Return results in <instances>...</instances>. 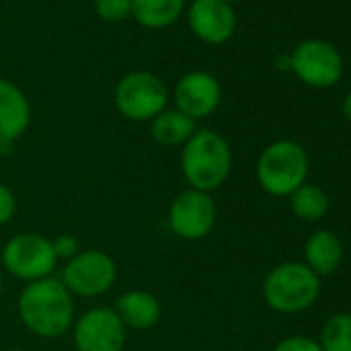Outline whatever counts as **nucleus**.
<instances>
[{"mask_svg":"<svg viewBox=\"0 0 351 351\" xmlns=\"http://www.w3.org/2000/svg\"><path fill=\"white\" fill-rule=\"evenodd\" d=\"M19 316L23 324L40 337H62L73 324V295L58 279L46 277L32 281L19 298Z\"/></svg>","mask_w":351,"mask_h":351,"instance_id":"1","label":"nucleus"},{"mask_svg":"<svg viewBox=\"0 0 351 351\" xmlns=\"http://www.w3.org/2000/svg\"><path fill=\"white\" fill-rule=\"evenodd\" d=\"M232 171L230 143L211 128L197 130L182 151V173L191 189L211 193L219 189Z\"/></svg>","mask_w":351,"mask_h":351,"instance_id":"2","label":"nucleus"},{"mask_svg":"<svg viewBox=\"0 0 351 351\" xmlns=\"http://www.w3.org/2000/svg\"><path fill=\"white\" fill-rule=\"evenodd\" d=\"M310 159L306 149L289 138L271 143L256 161V180L273 197H291L308 180Z\"/></svg>","mask_w":351,"mask_h":351,"instance_id":"3","label":"nucleus"},{"mask_svg":"<svg viewBox=\"0 0 351 351\" xmlns=\"http://www.w3.org/2000/svg\"><path fill=\"white\" fill-rule=\"evenodd\" d=\"M320 293V277L304 263H281L265 277L263 295L271 310L298 314L308 310Z\"/></svg>","mask_w":351,"mask_h":351,"instance_id":"4","label":"nucleus"},{"mask_svg":"<svg viewBox=\"0 0 351 351\" xmlns=\"http://www.w3.org/2000/svg\"><path fill=\"white\" fill-rule=\"evenodd\" d=\"M114 104L128 120H153L167 106V87L155 73L132 71L118 81Z\"/></svg>","mask_w":351,"mask_h":351,"instance_id":"5","label":"nucleus"},{"mask_svg":"<svg viewBox=\"0 0 351 351\" xmlns=\"http://www.w3.org/2000/svg\"><path fill=\"white\" fill-rule=\"evenodd\" d=\"M291 73L304 85L312 89L335 87L345 71L341 52L326 40L310 38L300 42L293 52H289Z\"/></svg>","mask_w":351,"mask_h":351,"instance_id":"6","label":"nucleus"},{"mask_svg":"<svg viewBox=\"0 0 351 351\" xmlns=\"http://www.w3.org/2000/svg\"><path fill=\"white\" fill-rule=\"evenodd\" d=\"M56 252L52 240L44 238L42 234H19L11 238L3 250V265L5 269L23 281H40L52 275L56 269Z\"/></svg>","mask_w":351,"mask_h":351,"instance_id":"7","label":"nucleus"},{"mask_svg":"<svg viewBox=\"0 0 351 351\" xmlns=\"http://www.w3.org/2000/svg\"><path fill=\"white\" fill-rule=\"evenodd\" d=\"M118 275V267L104 250H79L62 269V285L73 295L95 298L106 293Z\"/></svg>","mask_w":351,"mask_h":351,"instance_id":"8","label":"nucleus"},{"mask_svg":"<svg viewBox=\"0 0 351 351\" xmlns=\"http://www.w3.org/2000/svg\"><path fill=\"white\" fill-rule=\"evenodd\" d=\"M217 221V207L209 193L184 191L169 207V228L184 240H203L211 234Z\"/></svg>","mask_w":351,"mask_h":351,"instance_id":"9","label":"nucleus"},{"mask_svg":"<svg viewBox=\"0 0 351 351\" xmlns=\"http://www.w3.org/2000/svg\"><path fill=\"white\" fill-rule=\"evenodd\" d=\"M126 326L112 308H91L75 324L77 351H122Z\"/></svg>","mask_w":351,"mask_h":351,"instance_id":"10","label":"nucleus"},{"mask_svg":"<svg viewBox=\"0 0 351 351\" xmlns=\"http://www.w3.org/2000/svg\"><path fill=\"white\" fill-rule=\"evenodd\" d=\"M221 101V85L207 71H191L182 75L173 87V104L176 110L184 116L203 120L211 116Z\"/></svg>","mask_w":351,"mask_h":351,"instance_id":"11","label":"nucleus"},{"mask_svg":"<svg viewBox=\"0 0 351 351\" xmlns=\"http://www.w3.org/2000/svg\"><path fill=\"white\" fill-rule=\"evenodd\" d=\"M186 19L191 32L209 46H221L232 40L238 25L234 5L226 0H193Z\"/></svg>","mask_w":351,"mask_h":351,"instance_id":"12","label":"nucleus"},{"mask_svg":"<svg viewBox=\"0 0 351 351\" xmlns=\"http://www.w3.org/2000/svg\"><path fill=\"white\" fill-rule=\"evenodd\" d=\"M32 124V106L27 95L13 81L0 79V149L7 153Z\"/></svg>","mask_w":351,"mask_h":351,"instance_id":"13","label":"nucleus"},{"mask_svg":"<svg viewBox=\"0 0 351 351\" xmlns=\"http://www.w3.org/2000/svg\"><path fill=\"white\" fill-rule=\"evenodd\" d=\"M343 261V242L330 230L314 232L304 244V265L318 277L332 275Z\"/></svg>","mask_w":351,"mask_h":351,"instance_id":"14","label":"nucleus"},{"mask_svg":"<svg viewBox=\"0 0 351 351\" xmlns=\"http://www.w3.org/2000/svg\"><path fill=\"white\" fill-rule=\"evenodd\" d=\"M114 312L118 314V318L122 320L124 326L145 330V328H151L159 322L161 304L153 293L132 289V291H126L118 298Z\"/></svg>","mask_w":351,"mask_h":351,"instance_id":"15","label":"nucleus"},{"mask_svg":"<svg viewBox=\"0 0 351 351\" xmlns=\"http://www.w3.org/2000/svg\"><path fill=\"white\" fill-rule=\"evenodd\" d=\"M186 11V0H132V19L145 29L171 27Z\"/></svg>","mask_w":351,"mask_h":351,"instance_id":"16","label":"nucleus"},{"mask_svg":"<svg viewBox=\"0 0 351 351\" xmlns=\"http://www.w3.org/2000/svg\"><path fill=\"white\" fill-rule=\"evenodd\" d=\"M197 122L184 116L178 110H163L151 120V136L163 147L186 145L189 138L197 132Z\"/></svg>","mask_w":351,"mask_h":351,"instance_id":"17","label":"nucleus"},{"mask_svg":"<svg viewBox=\"0 0 351 351\" xmlns=\"http://www.w3.org/2000/svg\"><path fill=\"white\" fill-rule=\"evenodd\" d=\"M289 199L293 215L302 221H318L328 211V195L316 184H302Z\"/></svg>","mask_w":351,"mask_h":351,"instance_id":"18","label":"nucleus"},{"mask_svg":"<svg viewBox=\"0 0 351 351\" xmlns=\"http://www.w3.org/2000/svg\"><path fill=\"white\" fill-rule=\"evenodd\" d=\"M318 345L322 351H351V314H332L320 328Z\"/></svg>","mask_w":351,"mask_h":351,"instance_id":"19","label":"nucleus"},{"mask_svg":"<svg viewBox=\"0 0 351 351\" xmlns=\"http://www.w3.org/2000/svg\"><path fill=\"white\" fill-rule=\"evenodd\" d=\"M95 13L108 23H120L132 17V0H95Z\"/></svg>","mask_w":351,"mask_h":351,"instance_id":"20","label":"nucleus"},{"mask_svg":"<svg viewBox=\"0 0 351 351\" xmlns=\"http://www.w3.org/2000/svg\"><path fill=\"white\" fill-rule=\"evenodd\" d=\"M273 351H322L316 339L304 337V335H291L281 339Z\"/></svg>","mask_w":351,"mask_h":351,"instance_id":"21","label":"nucleus"},{"mask_svg":"<svg viewBox=\"0 0 351 351\" xmlns=\"http://www.w3.org/2000/svg\"><path fill=\"white\" fill-rule=\"evenodd\" d=\"M52 246H54V252H56V258H64V261H71L75 254H79V242L75 236L71 234H64V236H58L56 240H52Z\"/></svg>","mask_w":351,"mask_h":351,"instance_id":"22","label":"nucleus"},{"mask_svg":"<svg viewBox=\"0 0 351 351\" xmlns=\"http://www.w3.org/2000/svg\"><path fill=\"white\" fill-rule=\"evenodd\" d=\"M15 209H17V201L13 191L5 184H0V226H5L13 219Z\"/></svg>","mask_w":351,"mask_h":351,"instance_id":"23","label":"nucleus"},{"mask_svg":"<svg viewBox=\"0 0 351 351\" xmlns=\"http://www.w3.org/2000/svg\"><path fill=\"white\" fill-rule=\"evenodd\" d=\"M341 110H343V116H345V120L351 124V91L345 95V99H343V106H341Z\"/></svg>","mask_w":351,"mask_h":351,"instance_id":"24","label":"nucleus"},{"mask_svg":"<svg viewBox=\"0 0 351 351\" xmlns=\"http://www.w3.org/2000/svg\"><path fill=\"white\" fill-rule=\"evenodd\" d=\"M275 66H277L279 71H289V69H291L289 54H281V56H277V60H275Z\"/></svg>","mask_w":351,"mask_h":351,"instance_id":"25","label":"nucleus"},{"mask_svg":"<svg viewBox=\"0 0 351 351\" xmlns=\"http://www.w3.org/2000/svg\"><path fill=\"white\" fill-rule=\"evenodd\" d=\"M226 3H230V5H236V3H242V0H226Z\"/></svg>","mask_w":351,"mask_h":351,"instance_id":"26","label":"nucleus"},{"mask_svg":"<svg viewBox=\"0 0 351 351\" xmlns=\"http://www.w3.org/2000/svg\"><path fill=\"white\" fill-rule=\"evenodd\" d=\"M0 293H3V277H0Z\"/></svg>","mask_w":351,"mask_h":351,"instance_id":"27","label":"nucleus"},{"mask_svg":"<svg viewBox=\"0 0 351 351\" xmlns=\"http://www.w3.org/2000/svg\"><path fill=\"white\" fill-rule=\"evenodd\" d=\"M9 351H21V349H9Z\"/></svg>","mask_w":351,"mask_h":351,"instance_id":"28","label":"nucleus"},{"mask_svg":"<svg viewBox=\"0 0 351 351\" xmlns=\"http://www.w3.org/2000/svg\"><path fill=\"white\" fill-rule=\"evenodd\" d=\"M0 155H3V149H0Z\"/></svg>","mask_w":351,"mask_h":351,"instance_id":"29","label":"nucleus"}]
</instances>
